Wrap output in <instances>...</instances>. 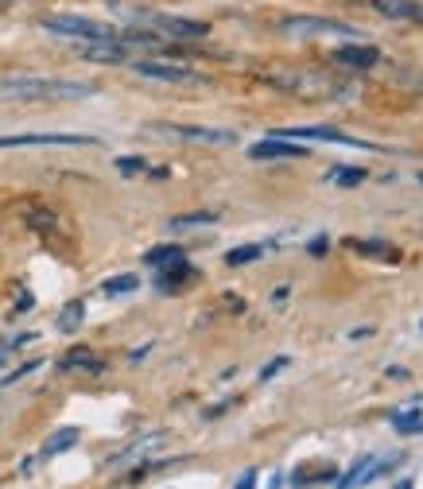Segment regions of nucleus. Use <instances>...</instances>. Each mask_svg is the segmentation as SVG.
Wrapping results in <instances>:
<instances>
[{
  "label": "nucleus",
  "mask_w": 423,
  "mask_h": 489,
  "mask_svg": "<svg viewBox=\"0 0 423 489\" xmlns=\"http://www.w3.org/2000/svg\"><path fill=\"white\" fill-rule=\"evenodd\" d=\"M94 94L97 85L78 78H39V75L0 78V97H12V102H82V97Z\"/></svg>",
  "instance_id": "f257e3e1"
},
{
  "label": "nucleus",
  "mask_w": 423,
  "mask_h": 489,
  "mask_svg": "<svg viewBox=\"0 0 423 489\" xmlns=\"http://www.w3.org/2000/svg\"><path fill=\"white\" fill-rule=\"evenodd\" d=\"M179 261H186V256H183V249H175V244H159V249L148 253L152 268H167V264H179Z\"/></svg>",
  "instance_id": "dca6fc26"
},
{
  "label": "nucleus",
  "mask_w": 423,
  "mask_h": 489,
  "mask_svg": "<svg viewBox=\"0 0 423 489\" xmlns=\"http://www.w3.org/2000/svg\"><path fill=\"white\" fill-rule=\"evenodd\" d=\"M136 276H113L106 280V295H125V292H136Z\"/></svg>",
  "instance_id": "a211bd4d"
},
{
  "label": "nucleus",
  "mask_w": 423,
  "mask_h": 489,
  "mask_svg": "<svg viewBox=\"0 0 423 489\" xmlns=\"http://www.w3.org/2000/svg\"><path fill=\"white\" fill-rule=\"evenodd\" d=\"M392 427H397L400 435L419 431L423 427V400H408V404H400L397 412H392Z\"/></svg>",
  "instance_id": "f8f14e48"
},
{
  "label": "nucleus",
  "mask_w": 423,
  "mask_h": 489,
  "mask_svg": "<svg viewBox=\"0 0 423 489\" xmlns=\"http://www.w3.org/2000/svg\"><path fill=\"white\" fill-rule=\"evenodd\" d=\"M116 167H121L125 175H136V171H144V160H136V155H121V160H116Z\"/></svg>",
  "instance_id": "b1692460"
},
{
  "label": "nucleus",
  "mask_w": 423,
  "mask_h": 489,
  "mask_svg": "<svg viewBox=\"0 0 423 489\" xmlns=\"http://www.w3.org/2000/svg\"><path fill=\"white\" fill-rule=\"evenodd\" d=\"M63 369H86V373H101L106 369V362L101 357H94V354H86V350H75V354H66L63 362H58Z\"/></svg>",
  "instance_id": "2eb2a0df"
},
{
  "label": "nucleus",
  "mask_w": 423,
  "mask_h": 489,
  "mask_svg": "<svg viewBox=\"0 0 423 489\" xmlns=\"http://www.w3.org/2000/svg\"><path fill=\"white\" fill-rule=\"evenodd\" d=\"M82 304H70L66 311H63V319H58V330H75V326H82Z\"/></svg>",
  "instance_id": "aec40b11"
},
{
  "label": "nucleus",
  "mask_w": 423,
  "mask_h": 489,
  "mask_svg": "<svg viewBox=\"0 0 423 489\" xmlns=\"http://www.w3.org/2000/svg\"><path fill=\"white\" fill-rule=\"evenodd\" d=\"M75 144H97L94 136H70V133H24V136H0V148H75Z\"/></svg>",
  "instance_id": "39448f33"
},
{
  "label": "nucleus",
  "mask_w": 423,
  "mask_h": 489,
  "mask_svg": "<svg viewBox=\"0 0 423 489\" xmlns=\"http://www.w3.org/2000/svg\"><path fill=\"white\" fill-rule=\"evenodd\" d=\"M144 78H156V82H183V85H198L202 75L191 66H179V63H152V59H133L128 63Z\"/></svg>",
  "instance_id": "423d86ee"
},
{
  "label": "nucleus",
  "mask_w": 423,
  "mask_h": 489,
  "mask_svg": "<svg viewBox=\"0 0 423 489\" xmlns=\"http://www.w3.org/2000/svg\"><path fill=\"white\" fill-rule=\"evenodd\" d=\"M276 136L284 140H330V144H346V148H373V144L358 140V136H346L338 128H327V125H307V128H276Z\"/></svg>",
  "instance_id": "0eeeda50"
},
{
  "label": "nucleus",
  "mask_w": 423,
  "mask_h": 489,
  "mask_svg": "<svg viewBox=\"0 0 423 489\" xmlns=\"http://www.w3.org/2000/svg\"><path fill=\"white\" fill-rule=\"evenodd\" d=\"M349 249H361V253H373V256H392L388 244H373V241H349Z\"/></svg>",
  "instance_id": "5701e85b"
},
{
  "label": "nucleus",
  "mask_w": 423,
  "mask_h": 489,
  "mask_svg": "<svg viewBox=\"0 0 423 489\" xmlns=\"http://www.w3.org/2000/svg\"><path fill=\"white\" fill-rule=\"evenodd\" d=\"M39 27L58 39H78V43H125L121 27L90 20V16H43Z\"/></svg>",
  "instance_id": "f03ea898"
},
{
  "label": "nucleus",
  "mask_w": 423,
  "mask_h": 489,
  "mask_svg": "<svg viewBox=\"0 0 423 489\" xmlns=\"http://www.w3.org/2000/svg\"><path fill=\"white\" fill-rule=\"evenodd\" d=\"M397 489H412V482H400V485H397Z\"/></svg>",
  "instance_id": "cd10ccee"
},
{
  "label": "nucleus",
  "mask_w": 423,
  "mask_h": 489,
  "mask_svg": "<svg viewBox=\"0 0 423 489\" xmlns=\"http://www.w3.org/2000/svg\"><path fill=\"white\" fill-rule=\"evenodd\" d=\"M377 8H381L385 16L423 24V5H419V0H377Z\"/></svg>",
  "instance_id": "ddd939ff"
},
{
  "label": "nucleus",
  "mask_w": 423,
  "mask_h": 489,
  "mask_svg": "<svg viewBox=\"0 0 423 489\" xmlns=\"http://www.w3.org/2000/svg\"><path fill=\"white\" fill-rule=\"evenodd\" d=\"M323 249H327V237H315L311 241V256H323Z\"/></svg>",
  "instance_id": "bb28decb"
},
{
  "label": "nucleus",
  "mask_w": 423,
  "mask_h": 489,
  "mask_svg": "<svg viewBox=\"0 0 423 489\" xmlns=\"http://www.w3.org/2000/svg\"><path fill=\"white\" fill-rule=\"evenodd\" d=\"M257 256H265V244H241V249H233L226 261L229 264H249V261H257Z\"/></svg>",
  "instance_id": "f3484780"
},
{
  "label": "nucleus",
  "mask_w": 423,
  "mask_h": 489,
  "mask_svg": "<svg viewBox=\"0 0 423 489\" xmlns=\"http://www.w3.org/2000/svg\"><path fill=\"white\" fill-rule=\"evenodd\" d=\"M175 136L183 140H202V144H237V133L229 128H202V125H171Z\"/></svg>",
  "instance_id": "9b49d317"
},
{
  "label": "nucleus",
  "mask_w": 423,
  "mask_h": 489,
  "mask_svg": "<svg viewBox=\"0 0 423 489\" xmlns=\"http://www.w3.org/2000/svg\"><path fill=\"white\" fill-rule=\"evenodd\" d=\"M253 160H303L307 155V148L296 140H284V136H272V140H260L249 148Z\"/></svg>",
  "instance_id": "1a4fd4ad"
},
{
  "label": "nucleus",
  "mask_w": 423,
  "mask_h": 489,
  "mask_svg": "<svg viewBox=\"0 0 423 489\" xmlns=\"http://www.w3.org/2000/svg\"><path fill=\"white\" fill-rule=\"evenodd\" d=\"M75 443H78V431H75V427H66V431H58V435L47 443V454H58L63 447H75Z\"/></svg>",
  "instance_id": "6ab92c4d"
},
{
  "label": "nucleus",
  "mask_w": 423,
  "mask_h": 489,
  "mask_svg": "<svg viewBox=\"0 0 423 489\" xmlns=\"http://www.w3.org/2000/svg\"><path fill=\"white\" fill-rule=\"evenodd\" d=\"M253 485H257V470H245L241 482H237V489H253Z\"/></svg>",
  "instance_id": "a878e982"
},
{
  "label": "nucleus",
  "mask_w": 423,
  "mask_h": 489,
  "mask_svg": "<svg viewBox=\"0 0 423 489\" xmlns=\"http://www.w3.org/2000/svg\"><path fill=\"white\" fill-rule=\"evenodd\" d=\"M128 20H136L144 27H152V32H159L164 39H202L210 32L206 24L198 20H183V16H164V12H125Z\"/></svg>",
  "instance_id": "7ed1b4c3"
},
{
  "label": "nucleus",
  "mask_w": 423,
  "mask_h": 489,
  "mask_svg": "<svg viewBox=\"0 0 423 489\" xmlns=\"http://www.w3.org/2000/svg\"><path fill=\"white\" fill-rule=\"evenodd\" d=\"M183 280H191V264H186V261H179V264H167V268H159V276H156V284L164 287V292H171V287H179Z\"/></svg>",
  "instance_id": "4468645a"
},
{
  "label": "nucleus",
  "mask_w": 423,
  "mask_h": 489,
  "mask_svg": "<svg viewBox=\"0 0 423 489\" xmlns=\"http://www.w3.org/2000/svg\"><path fill=\"white\" fill-rule=\"evenodd\" d=\"M284 365H287V357H276V362H268L265 369H260V381H272V377H276V373H280Z\"/></svg>",
  "instance_id": "393cba45"
},
{
  "label": "nucleus",
  "mask_w": 423,
  "mask_h": 489,
  "mask_svg": "<svg viewBox=\"0 0 423 489\" xmlns=\"http://www.w3.org/2000/svg\"><path fill=\"white\" fill-rule=\"evenodd\" d=\"M361 179H366V171H361V167H346V171H334V183H342V186H358Z\"/></svg>",
  "instance_id": "4be33fe9"
},
{
  "label": "nucleus",
  "mask_w": 423,
  "mask_h": 489,
  "mask_svg": "<svg viewBox=\"0 0 423 489\" xmlns=\"http://www.w3.org/2000/svg\"><path fill=\"white\" fill-rule=\"evenodd\" d=\"M214 222V214H183V218H171V229H186V225H206Z\"/></svg>",
  "instance_id": "412c9836"
},
{
  "label": "nucleus",
  "mask_w": 423,
  "mask_h": 489,
  "mask_svg": "<svg viewBox=\"0 0 423 489\" xmlns=\"http://www.w3.org/2000/svg\"><path fill=\"white\" fill-rule=\"evenodd\" d=\"M400 463V454H369V458H361V463L354 466V474H346V478L338 482V489H358V485H366L373 478H381V470L385 466H397Z\"/></svg>",
  "instance_id": "6e6552de"
},
{
  "label": "nucleus",
  "mask_w": 423,
  "mask_h": 489,
  "mask_svg": "<svg viewBox=\"0 0 423 489\" xmlns=\"http://www.w3.org/2000/svg\"><path fill=\"white\" fill-rule=\"evenodd\" d=\"M334 63H346L354 70H369V66L381 63V51H377V47H361V43H346V47L334 51Z\"/></svg>",
  "instance_id": "9d476101"
},
{
  "label": "nucleus",
  "mask_w": 423,
  "mask_h": 489,
  "mask_svg": "<svg viewBox=\"0 0 423 489\" xmlns=\"http://www.w3.org/2000/svg\"><path fill=\"white\" fill-rule=\"evenodd\" d=\"M280 32L291 39H315V35H358L342 20H323V16H287L280 20Z\"/></svg>",
  "instance_id": "20e7f679"
}]
</instances>
